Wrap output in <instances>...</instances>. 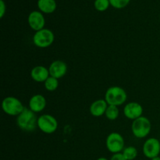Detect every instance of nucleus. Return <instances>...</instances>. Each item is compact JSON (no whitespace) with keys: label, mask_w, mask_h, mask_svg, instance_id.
<instances>
[{"label":"nucleus","mask_w":160,"mask_h":160,"mask_svg":"<svg viewBox=\"0 0 160 160\" xmlns=\"http://www.w3.org/2000/svg\"><path fill=\"white\" fill-rule=\"evenodd\" d=\"M97 160H109V159H107L106 158H105V157H100V158H98Z\"/></svg>","instance_id":"nucleus-23"},{"label":"nucleus","mask_w":160,"mask_h":160,"mask_svg":"<svg viewBox=\"0 0 160 160\" xmlns=\"http://www.w3.org/2000/svg\"><path fill=\"white\" fill-rule=\"evenodd\" d=\"M6 6L5 4L4 1L3 0H0V17L2 18L4 17L5 13H6Z\"/></svg>","instance_id":"nucleus-21"},{"label":"nucleus","mask_w":160,"mask_h":160,"mask_svg":"<svg viewBox=\"0 0 160 160\" xmlns=\"http://www.w3.org/2000/svg\"><path fill=\"white\" fill-rule=\"evenodd\" d=\"M50 76L48 69L43 66H36L31 71V77L35 82H45Z\"/></svg>","instance_id":"nucleus-13"},{"label":"nucleus","mask_w":160,"mask_h":160,"mask_svg":"<svg viewBox=\"0 0 160 160\" xmlns=\"http://www.w3.org/2000/svg\"><path fill=\"white\" fill-rule=\"evenodd\" d=\"M48 71L51 77L59 79L66 75L67 72V65L62 60H55L50 64Z\"/></svg>","instance_id":"nucleus-11"},{"label":"nucleus","mask_w":160,"mask_h":160,"mask_svg":"<svg viewBox=\"0 0 160 160\" xmlns=\"http://www.w3.org/2000/svg\"><path fill=\"white\" fill-rule=\"evenodd\" d=\"M105 115H106V118L109 120H117L118 118L119 115H120V111H119L118 106H108Z\"/></svg>","instance_id":"nucleus-16"},{"label":"nucleus","mask_w":160,"mask_h":160,"mask_svg":"<svg viewBox=\"0 0 160 160\" xmlns=\"http://www.w3.org/2000/svg\"><path fill=\"white\" fill-rule=\"evenodd\" d=\"M38 7L44 13H52L56 11L57 4L56 0H38Z\"/></svg>","instance_id":"nucleus-15"},{"label":"nucleus","mask_w":160,"mask_h":160,"mask_svg":"<svg viewBox=\"0 0 160 160\" xmlns=\"http://www.w3.org/2000/svg\"><path fill=\"white\" fill-rule=\"evenodd\" d=\"M55 40V36L52 31L47 28H43L36 31L33 36V43L35 46L41 48H48L52 45Z\"/></svg>","instance_id":"nucleus-5"},{"label":"nucleus","mask_w":160,"mask_h":160,"mask_svg":"<svg viewBox=\"0 0 160 160\" xmlns=\"http://www.w3.org/2000/svg\"><path fill=\"white\" fill-rule=\"evenodd\" d=\"M121 153L127 160H134L138 156V150L134 146L126 147Z\"/></svg>","instance_id":"nucleus-17"},{"label":"nucleus","mask_w":160,"mask_h":160,"mask_svg":"<svg viewBox=\"0 0 160 160\" xmlns=\"http://www.w3.org/2000/svg\"><path fill=\"white\" fill-rule=\"evenodd\" d=\"M38 128L47 134H53L58 128V122L53 116L43 114L38 118Z\"/></svg>","instance_id":"nucleus-6"},{"label":"nucleus","mask_w":160,"mask_h":160,"mask_svg":"<svg viewBox=\"0 0 160 160\" xmlns=\"http://www.w3.org/2000/svg\"><path fill=\"white\" fill-rule=\"evenodd\" d=\"M110 6L109 0H95L94 2V6L95 9L99 12H104L108 9L109 6Z\"/></svg>","instance_id":"nucleus-19"},{"label":"nucleus","mask_w":160,"mask_h":160,"mask_svg":"<svg viewBox=\"0 0 160 160\" xmlns=\"http://www.w3.org/2000/svg\"><path fill=\"white\" fill-rule=\"evenodd\" d=\"M152 129L151 121L145 117H141L133 120L131 131L137 138H144L150 134Z\"/></svg>","instance_id":"nucleus-3"},{"label":"nucleus","mask_w":160,"mask_h":160,"mask_svg":"<svg viewBox=\"0 0 160 160\" xmlns=\"http://www.w3.org/2000/svg\"><path fill=\"white\" fill-rule=\"evenodd\" d=\"M143 153L145 157L153 159L160 154V142L156 138L147 139L143 145Z\"/></svg>","instance_id":"nucleus-8"},{"label":"nucleus","mask_w":160,"mask_h":160,"mask_svg":"<svg viewBox=\"0 0 160 160\" xmlns=\"http://www.w3.org/2000/svg\"><path fill=\"white\" fill-rule=\"evenodd\" d=\"M142 113H143V107L142 105L135 102L128 103L123 108V114L129 120H136L142 117Z\"/></svg>","instance_id":"nucleus-10"},{"label":"nucleus","mask_w":160,"mask_h":160,"mask_svg":"<svg viewBox=\"0 0 160 160\" xmlns=\"http://www.w3.org/2000/svg\"><path fill=\"white\" fill-rule=\"evenodd\" d=\"M159 18H160V17H159Z\"/></svg>","instance_id":"nucleus-25"},{"label":"nucleus","mask_w":160,"mask_h":160,"mask_svg":"<svg viewBox=\"0 0 160 160\" xmlns=\"http://www.w3.org/2000/svg\"><path fill=\"white\" fill-rule=\"evenodd\" d=\"M2 108L5 113L9 116H19L25 109L23 103L17 98L9 96L5 98L2 102Z\"/></svg>","instance_id":"nucleus-4"},{"label":"nucleus","mask_w":160,"mask_h":160,"mask_svg":"<svg viewBox=\"0 0 160 160\" xmlns=\"http://www.w3.org/2000/svg\"><path fill=\"white\" fill-rule=\"evenodd\" d=\"M124 138L120 134L112 132L106 138V145L107 149L113 154L120 153L124 149Z\"/></svg>","instance_id":"nucleus-7"},{"label":"nucleus","mask_w":160,"mask_h":160,"mask_svg":"<svg viewBox=\"0 0 160 160\" xmlns=\"http://www.w3.org/2000/svg\"><path fill=\"white\" fill-rule=\"evenodd\" d=\"M151 160H160V157H159V156H157V157L153 158V159H152Z\"/></svg>","instance_id":"nucleus-24"},{"label":"nucleus","mask_w":160,"mask_h":160,"mask_svg":"<svg viewBox=\"0 0 160 160\" xmlns=\"http://www.w3.org/2000/svg\"><path fill=\"white\" fill-rule=\"evenodd\" d=\"M128 98L126 91L121 87L112 86L109 88L105 94V98L109 106H121Z\"/></svg>","instance_id":"nucleus-2"},{"label":"nucleus","mask_w":160,"mask_h":160,"mask_svg":"<svg viewBox=\"0 0 160 160\" xmlns=\"http://www.w3.org/2000/svg\"><path fill=\"white\" fill-rule=\"evenodd\" d=\"M17 124L22 131L27 132L34 131L38 127V118L35 112L25 108L23 112L17 116Z\"/></svg>","instance_id":"nucleus-1"},{"label":"nucleus","mask_w":160,"mask_h":160,"mask_svg":"<svg viewBox=\"0 0 160 160\" xmlns=\"http://www.w3.org/2000/svg\"><path fill=\"white\" fill-rule=\"evenodd\" d=\"M28 21L30 28L35 31V32L43 29L45 24V17L42 12L36 10L32 11L29 14Z\"/></svg>","instance_id":"nucleus-9"},{"label":"nucleus","mask_w":160,"mask_h":160,"mask_svg":"<svg viewBox=\"0 0 160 160\" xmlns=\"http://www.w3.org/2000/svg\"><path fill=\"white\" fill-rule=\"evenodd\" d=\"M109 105L105 99H98L92 103L90 106V112L93 117H99L106 113Z\"/></svg>","instance_id":"nucleus-14"},{"label":"nucleus","mask_w":160,"mask_h":160,"mask_svg":"<svg viewBox=\"0 0 160 160\" xmlns=\"http://www.w3.org/2000/svg\"><path fill=\"white\" fill-rule=\"evenodd\" d=\"M110 160H127L124 158V156H123L121 152L120 153H117V154H113V156L111 157Z\"/></svg>","instance_id":"nucleus-22"},{"label":"nucleus","mask_w":160,"mask_h":160,"mask_svg":"<svg viewBox=\"0 0 160 160\" xmlns=\"http://www.w3.org/2000/svg\"><path fill=\"white\" fill-rule=\"evenodd\" d=\"M44 85H45V89L48 92H54L57 89L58 86H59V81L58 79L53 78V77L49 76L48 79L44 82Z\"/></svg>","instance_id":"nucleus-18"},{"label":"nucleus","mask_w":160,"mask_h":160,"mask_svg":"<svg viewBox=\"0 0 160 160\" xmlns=\"http://www.w3.org/2000/svg\"><path fill=\"white\" fill-rule=\"evenodd\" d=\"M28 105H29V109L34 112L35 113L41 112L45 109L46 106V99L42 95L37 94V95H33L30 98Z\"/></svg>","instance_id":"nucleus-12"},{"label":"nucleus","mask_w":160,"mask_h":160,"mask_svg":"<svg viewBox=\"0 0 160 160\" xmlns=\"http://www.w3.org/2000/svg\"><path fill=\"white\" fill-rule=\"evenodd\" d=\"M131 0H109L110 5L115 9H123L130 3Z\"/></svg>","instance_id":"nucleus-20"}]
</instances>
